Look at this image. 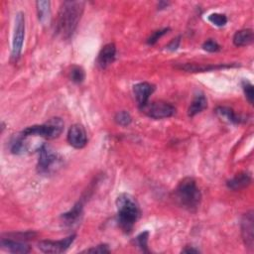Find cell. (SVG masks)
<instances>
[{
  "mask_svg": "<svg viewBox=\"0 0 254 254\" xmlns=\"http://www.w3.org/2000/svg\"><path fill=\"white\" fill-rule=\"evenodd\" d=\"M180 39H181V38L178 37V38L172 40L171 43L166 47L167 50H169V51H176V50L179 48V46H180V42H181Z\"/></svg>",
  "mask_w": 254,
  "mask_h": 254,
  "instance_id": "obj_29",
  "label": "cell"
},
{
  "mask_svg": "<svg viewBox=\"0 0 254 254\" xmlns=\"http://www.w3.org/2000/svg\"><path fill=\"white\" fill-rule=\"evenodd\" d=\"M251 183V176L247 172H242L237 174L234 178L227 182V187L230 190L237 191L247 187Z\"/></svg>",
  "mask_w": 254,
  "mask_h": 254,
  "instance_id": "obj_15",
  "label": "cell"
},
{
  "mask_svg": "<svg viewBox=\"0 0 254 254\" xmlns=\"http://www.w3.org/2000/svg\"><path fill=\"white\" fill-rule=\"evenodd\" d=\"M116 57V47L113 43H109L105 45L99 54L98 63L102 69H106L110 66Z\"/></svg>",
  "mask_w": 254,
  "mask_h": 254,
  "instance_id": "obj_12",
  "label": "cell"
},
{
  "mask_svg": "<svg viewBox=\"0 0 254 254\" xmlns=\"http://www.w3.org/2000/svg\"><path fill=\"white\" fill-rule=\"evenodd\" d=\"M148 237H149V232L148 231H144L142 233H140L136 238V244L141 248V250H143L144 252H148Z\"/></svg>",
  "mask_w": 254,
  "mask_h": 254,
  "instance_id": "obj_24",
  "label": "cell"
},
{
  "mask_svg": "<svg viewBox=\"0 0 254 254\" xmlns=\"http://www.w3.org/2000/svg\"><path fill=\"white\" fill-rule=\"evenodd\" d=\"M168 31H169V28H164V29H162V30H158V31L154 32V33L148 38L147 44H148V45H154V44H156L157 41H158L162 36H164L166 33H168Z\"/></svg>",
  "mask_w": 254,
  "mask_h": 254,
  "instance_id": "obj_26",
  "label": "cell"
},
{
  "mask_svg": "<svg viewBox=\"0 0 254 254\" xmlns=\"http://www.w3.org/2000/svg\"><path fill=\"white\" fill-rule=\"evenodd\" d=\"M154 91L155 87L149 83H140L133 87V93L140 108L148 103L149 98L154 93Z\"/></svg>",
  "mask_w": 254,
  "mask_h": 254,
  "instance_id": "obj_11",
  "label": "cell"
},
{
  "mask_svg": "<svg viewBox=\"0 0 254 254\" xmlns=\"http://www.w3.org/2000/svg\"><path fill=\"white\" fill-rule=\"evenodd\" d=\"M215 112L217 113V115L219 117H221L222 119L228 121V122H231V123H239L241 122V119L240 117H238L234 111L229 108V107H225V106H219L216 108Z\"/></svg>",
  "mask_w": 254,
  "mask_h": 254,
  "instance_id": "obj_19",
  "label": "cell"
},
{
  "mask_svg": "<svg viewBox=\"0 0 254 254\" xmlns=\"http://www.w3.org/2000/svg\"><path fill=\"white\" fill-rule=\"evenodd\" d=\"M117 220L120 228L129 233L140 216V207L136 199L129 194H121L116 200Z\"/></svg>",
  "mask_w": 254,
  "mask_h": 254,
  "instance_id": "obj_2",
  "label": "cell"
},
{
  "mask_svg": "<svg viewBox=\"0 0 254 254\" xmlns=\"http://www.w3.org/2000/svg\"><path fill=\"white\" fill-rule=\"evenodd\" d=\"M114 120L118 125L128 126L132 121V117H131L129 112L123 110V111H119V112L116 113V115L114 117Z\"/></svg>",
  "mask_w": 254,
  "mask_h": 254,
  "instance_id": "obj_22",
  "label": "cell"
},
{
  "mask_svg": "<svg viewBox=\"0 0 254 254\" xmlns=\"http://www.w3.org/2000/svg\"><path fill=\"white\" fill-rule=\"evenodd\" d=\"M254 218L253 211L250 210L246 212L241 220V234L246 247L252 249L254 244V226H253Z\"/></svg>",
  "mask_w": 254,
  "mask_h": 254,
  "instance_id": "obj_9",
  "label": "cell"
},
{
  "mask_svg": "<svg viewBox=\"0 0 254 254\" xmlns=\"http://www.w3.org/2000/svg\"><path fill=\"white\" fill-rule=\"evenodd\" d=\"M231 66H205V65H197V64H186L182 65L181 69L187 72L199 73V72H209L212 70H217L221 68H227Z\"/></svg>",
  "mask_w": 254,
  "mask_h": 254,
  "instance_id": "obj_18",
  "label": "cell"
},
{
  "mask_svg": "<svg viewBox=\"0 0 254 254\" xmlns=\"http://www.w3.org/2000/svg\"><path fill=\"white\" fill-rule=\"evenodd\" d=\"M203 49L206 52H209V53H215V52H218L220 50V46L213 40H207L203 43Z\"/></svg>",
  "mask_w": 254,
  "mask_h": 254,
  "instance_id": "obj_27",
  "label": "cell"
},
{
  "mask_svg": "<svg viewBox=\"0 0 254 254\" xmlns=\"http://www.w3.org/2000/svg\"><path fill=\"white\" fill-rule=\"evenodd\" d=\"M76 239V234H72L62 240H43L38 243V248L44 253H63L69 249Z\"/></svg>",
  "mask_w": 254,
  "mask_h": 254,
  "instance_id": "obj_8",
  "label": "cell"
},
{
  "mask_svg": "<svg viewBox=\"0 0 254 254\" xmlns=\"http://www.w3.org/2000/svg\"><path fill=\"white\" fill-rule=\"evenodd\" d=\"M25 37V17L22 12H19L16 15L15 27L12 41V58L18 59L22 52L23 42Z\"/></svg>",
  "mask_w": 254,
  "mask_h": 254,
  "instance_id": "obj_7",
  "label": "cell"
},
{
  "mask_svg": "<svg viewBox=\"0 0 254 254\" xmlns=\"http://www.w3.org/2000/svg\"><path fill=\"white\" fill-rule=\"evenodd\" d=\"M60 157L58 153L53 150L50 146L43 144L39 149V161H38V171L41 174L51 173L55 167L59 164Z\"/></svg>",
  "mask_w": 254,
  "mask_h": 254,
  "instance_id": "obj_5",
  "label": "cell"
},
{
  "mask_svg": "<svg viewBox=\"0 0 254 254\" xmlns=\"http://www.w3.org/2000/svg\"><path fill=\"white\" fill-rule=\"evenodd\" d=\"M64 130V122L61 118L55 117L41 125H33L24 129L21 133L25 136L40 137L45 139H55L59 137Z\"/></svg>",
  "mask_w": 254,
  "mask_h": 254,
  "instance_id": "obj_4",
  "label": "cell"
},
{
  "mask_svg": "<svg viewBox=\"0 0 254 254\" xmlns=\"http://www.w3.org/2000/svg\"><path fill=\"white\" fill-rule=\"evenodd\" d=\"M70 77L74 83L82 84L86 79V74H85V71L83 70V68H81L79 66H74L71 70Z\"/></svg>",
  "mask_w": 254,
  "mask_h": 254,
  "instance_id": "obj_21",
  "label": "cell"
},
{
  "mask_svg": "<svg viewBox=\"0 0 254 254\" xmlns=\"http://www.w3.org/2000/svg\"><path fill=\"white\" fill-rule=\"evenodd\" d=\"M68 141L76 149L84 148L88 143L85 127L82 124H74L68 132Z\"/></svg>",
  "mask_w": 254,
  "mask_h": 254,
  "instance_id": "obj_10",
  "label": "cell"
},
{
  "mask_svg": "<svg viewBox=\"0 0 254 254\" xmlns=\"http://www.w3.org/2000/svg\"><path fill=\"white\" fill-rule=\"evenodd\" d=\"M206 107H207V101L205 97L203 94H198L195 96L191 105L189 106L188 115L190 117H193L198 113L202 112L203 110H204Z\"/></svg>",
  "mask_w": 254,
  "mask_h": 254,
  "instance_id": "obj_16",
  "label": "cell"
},
{
  "mask_svg": "<svg viewBox=\"0 0 254 254\" xmlns=\"http://www.w3.org/2000/svg\"><path fill=\"white\" fill-rule=\"evenodd\" d=\"M84 8L85 3L83 1H64L58 12L57 34L64 39H70L81 21Z\"/></svg>",
  "mask_w": 254,
  "mask_h": 254,
  "instance_id": "obj_1",
  "label": "cell"
},
{
  "mask_svg": "<svg viewBox=\"0 0 254 254\" xmlns=\"http://www.w3.org/2000/svg\"><path fill=\"white\" fill-rule=\"evenodd\" d=\"M182 252H184V253H199L200 252V250L199 249H196V248H193V247H187V248H185Z\"/></svg>",
  "mask_w": 254,
  "mask_h": 254,
  "instance_id": "obj_30",
  "label": "cell"
},
{
  "mask_svg": "<svg viewBox=\"0 0 254 254\" xmlns=\"http://www.w3.org/2000/svg\"><path fill=\"white\" fill-rule=\"evenodd\" d=\"M141 110L149 117L154 119L169 118L176 113V108L165 102H148Z\"/></svg>",
  "mask_w": 254,
  "mask_h": 254,
  "instance_id": "obj_6",
  "label": "cell"
},
{
  "mask_svg": "<svg viewBox=\"0 0 254 254\" xmlns=\"http://www.w3.org/2000/svg\"><path fill=\"white\" fill-rule=\"evenodd\" d=\"M208 21L217 27H223L227 23V18L224 14L213 13L208 16Z\"/></svg>",
  "mask_w": 254,
  "mask_h": 254,
  "instance_id": "obj_23",
  "label": "cell"
},
{
  "mask_svg": "<svg viewBox=\"0 0 254 254\" xmlns=\"http://www.w3.org/2000/svg\"><path fill=\"white\" fill-rule=\"evenodd\" d=\"M1 246L3 249L11 252V253H29L30 252V246L21 242V241H15L9 238H2L1 239Z\"/></svg>",
  "mask_w": 254,
  "mask_h": 254,
  "instance_id": "obj_14",
  "label": "cell"
},
{
  "mask_svg": "<svg viewBox=\"0 0 254 254\" xmlns=\"http://www.w3.org/2000/svg\"><path fill=\"white\" fill-rule=\"evenodd\" d=\"M84 252H86V253H109L110 250L106 244H100L96 247L87 249Z\"/></svg>",
  "mask_w": 254,
  "mask_h": 254,
  "instance_id": "obj_28",
  "label": "cell"
},
{
  "mask_svg": "<svg viewBox=\"0 0 254 254\" xmlns=\"http://www.w3.org/2000/svg\"><path fill=\"white\" fill-rule=\"evenodd\" d=\"M175 198L178 203L189 211H195L199 207L202 194L194 178L183 179L175 190Z\"/></svg>",
  "mask_w": 254,
  "mask_h": 254,
  "instance_id": "obj_3",
  "label": "cell"
},
{
  "mask_svg": "<svg viewBox=\"0 0 254 254\" xmlns=\"http://www.w3.org/2000/svg\"><path fill=\"white\" fill-rule=\"evenodd\" d=\"M242 89L245 94V97L247 101L249 102L250 104L253 103V99H254V91H253V86L250 82L248 81H243L242 82Z\"/></svg>",
  "mask_w": 254,
  "mask_h": 254,
  "instance_id": "obj_25",
  "label": "cell"
},
{
  "mask_svg": "<svg viewBox=\"0 0 254 254\" xmlns=\"http://www.w3.org/2000/svg\"><path fill=\"white\" fill-rule=\"evenodd\" d=\"M37 11L39 20L42 23H46L50 18V2L49 1H37Z\"/></svg>",
  "mask_w": 254,
  "mask_h": 254,
  "instance_id": "obj_20",
  "label": "cell"
},
{
  "mask_svg": "<svg viewBox=\"0 0 254 254\" xmlns=\"http://www.w3.org/2000/svg\"><path fill=\"white\" fill-rule=\"evenodd\" d=\"M253 42V31L251 29H243L237 31L233 36V43L236 47L248 46Z\"/></svg>",
  "mask_w": 254,
  "mask_h": 254,
  "instance_id": "obj_17",
  "label": "cell"
},
{
  "mask_svg": "<svg viewBox=\"0 0 254 254\" xmlns=\"http://www.w3.org/2000/svg\"><path fill=\"white\" fill-rule=\"evenodd\" d=\"M83 208H84L83 203L78 202L69 211L62 214L61 218L63 223L67 226L75 225L83 215Z\"/></svg>",
  "mask_w": 254,
  "mask_h": 254,
  "instance_id": "obj_13",
  "label": "cell"
}]
</instances>
